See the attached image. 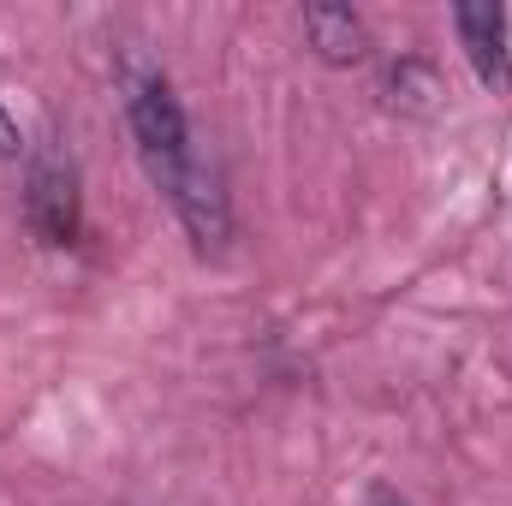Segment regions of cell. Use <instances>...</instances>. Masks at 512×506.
I'll return each mask as SVG.
<instances>
[{"mask_svg": "<svg viewBox=\"0 0 512 506\" xmlns=\"http://www.w3.org/2000/svg\"><path fill=\"white\" fill-rule=\"evenodd\" d=\"M453 30H459V48L477 72L483 90H512V42H507V12L501 6H483V0H465L453 6Z\"/></svg>", "mask_w": 512, "mask_h": 506, "instance_id": "3957f363", "label": "cell"}, {"mask_svg": "<svg viewBox=\"0 0 512 506\" xmlns=\"http://www.w3.org/2000/svg\"><path fill=\"white\" fill-rule=\"evenodd\" d=\"M120 108H126L131 143H137V161L149 173V185L167 197L173 221L185 227L191 251L197 256H221L233 245V203H227V179L215 167V155H203L197 126L173 90V78L143 60L126 54L120 60Z\"/></svg>", "mask_w": 512, "mask_h": 506, "instance_id": "6da1fadb", "label": "cell"}, {"mask_svg": "<svg viewBox=\"0 0 512 506\" xmlns=\"http://www.w3.org/2000/svg\"><path fill=\"white\" fill-rule=\"evenodd\" d=\"M370 506H411V501H399L393 489H370Z\"/></svg>", "mask_w": 512, "mask_h": 506, "instance_id": "8992f818", "label": "cell"}, {"mask_svg": "<svg viewBox=\"0 0 512 506\" xmlns=\"http://www.w3.org/2000/svg\"><path fill=\"white\" fill-rule=\"evenodd\" d=\"M298 18H304V36H310L316 60H328V66H358V60L370 54V30H364V18H358L352 6L316 0V6H304Z\"/></svg>", "mask_w": 512, "mask_h": 506, "instance_id": "277c9868", "label": "cell"}, {"mask_svg": "<svg viewBox=\"0 0 512 506\" xmlns=\"http://www.w3.org/2000/svg\"><path fill=\"white\" fill-rule=\"evenodd\" d=\"M24 221L42 245H78L84 227V197H78V167L60 149L30 155V185H24Z\"/></svg>", "mask_w": 512, "mask_h": 506, "instance_id": "7a4b0ae2", "label": "cell"}, {"mask_svg": "<svg viewBox=\"0 0 512 506\" xmlns=\"http://www.w3.org/2000/svg\"><path fill=\"white\" fill-rule=\"evenodd\" d=\"M18 155H24V131H18V120L0 102V161H18Z\"/></svg>", "mask_w": 512, "mask_h": 506, "instance_id": "5b68a950", "label": "cell"}]
</instances>
